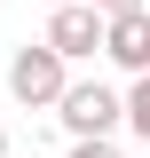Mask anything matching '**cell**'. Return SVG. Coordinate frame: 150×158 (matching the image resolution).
Masks as SVG:
<instances>
[{
	"instance_id": "obj_1",
	"label": "cell",
	"mask_w": 150,
	"mask_h": 158,
	"mask_svg": "<svg viewBox=\"0 0 150 158\" xmlns=\"http://www.w3.org/2000/svg\"><path fill=\"white\" fill-rule=\"evenodd\" d=\"M8 95H16L24 111H56V103L71 95V79H63V56L48 48V40H32V48H16V56H8Z\"/></svg>"
},
{
	"instance_id": "obj_2",
	"label": "cell",
	"mask_w": 150,
	"mask_h": 158,
	"mask_svg": "<svg viewBox=\"0 0 150 158\" xmlns=\"http://www.w3.org/2000/svg\"><path fill=\"white\" fill-rule=\"evenodd\" d=\"M56 118L71 127V142H111V127L127 118V95H111L103 79H71V95L56 103Z\"/></svg>"
},
{
	"instance_id": "obj_3",
	"label": "cell",
	"mask_w": 150,
	"mask_h": 158,
	"mask_svg": "<svg viewBox=\"0 0 150 158\" xmlns=\"http://www.w3.org/2000/svg\"><path fill=\"white\" fill-rule=\"evenodd\" d=\"M48 48H56L63 63L95 56V48H111V16H103L95 0H71V8H56V16H48Z\"/></svg>"
},
{
	"instance_id": "obj_4",
	"label": "cell",
	"mask_w": 150,
	"mask_h": 158,
	"mask_svg": "<svg viewBox=\"0 0 150 158\" xmlns=\"http://www.w3.org/2000/svg\"><path fill=\"white\" fill-rule=\"evenodd\" d=\"M103 56H111L119 71L142 79L150 71V16H111V48H103Z\"/></svg>"
},
{
	"instance_id": "obj_5",
	"label": "cell",
	"mask_w": 150,
	"mask_h": 158,
	"mask_svg": "<svg viewBox=\"0 0 150 158\" xmlns=\"http://www.w3.org/2000/svg\"><path fill=\"white\" fill-rule=\"evenodd\" d=\"M127 127H134V135L150 142V71H142V79L127 87Z\"/></svg>"
},
{
	"instance_id": "obj_6",
	"label": "cell",
	"mask_w": 150,
	"mask_h": 158,
	"mask_svg": "<svg viewBox=\"0 0 150 158\" xmlns=\"http://www.w3.org/2000/svg\"><path fill=\"white\" fill-rule=\"evenodd\" d=\"M103 16H150V0H95Z\"/></svg>"
},
{
	"instance_id": "obj_7",
	"label": "cell",
	"mask_w": 150,
	"mask_h": 158,
	"mask_svg": "<svg viewBox=\"0 0 150 158\" xmlns=\"http://www.w3.org/2000/svg\"><path fill=\"white\" fill-rule=\"evenodd\" d=\"M71 158H119V150H111V142H79Z\"/></svg>"
},
{
	"instance_id": "obj_8",
	"label": "cell",
	"mask_w": 150,
	"mask_h": 158,
	"mask_svg": "<svg viewBox=\"0 0 150 158\" xmlns=\"http://www.w3.org/2000/svg\"><path fill=\"white\" fill-rule=\"evenodd\" d=\"M0 158H8V127H0Z\"/></svg>"
},
{
	"instance_id": "obj_9",
	"label": "cell",
	"mask_w": 150,
	"mask_h": 158,
	"mask_svg": "<svg viewBox=\"0 0 150 158\" xmlns=\"http://www.w3.org/2000/svg\"><path fill=\"white\" fill-rule=\"evenodd\" d=\"M48 8H71V0H48Z\"/></svg>"
}]
</instances>
